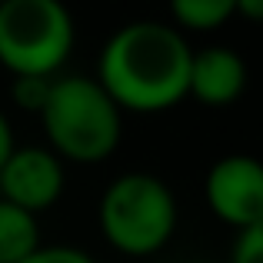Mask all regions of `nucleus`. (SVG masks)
<instances>
[{
  "label": "nucleus",
  "instance_id": "nucleus-1",
  "mask_svg": "<svg viewBox=\"0 0 263 263\" xmlns=\"http://www.w3.org/2000/svg\"><path fill=\"white\" fill-rule=\"evenodd\" d=\"M193 47L167 20H130L100 47L97 84L120 114L154 117L186 100Z\"/></svg>",
  "mask_w": 263,
  "mask_h": 263
},
{
  "label": "nucleus",
  "instance_id": "nucleus-2",
  "mask_svg": "<svg viewBox=\"0 0 263 263\" xmlns=\"http://www.w3.org/2000/svg\"><path fill=\"white\" fill-rule=\"evenodd\" d=\"M37 117L47 150L77 167H93L114 157L123 137L120 107L87 73H57Z\"/></svg>",
  "mask_w": 263,
  "mask_h": 263
},
{
  "label": "nucleus",
  "instance_id": "nucleus-3",
  "mask_svg": "<svg viewBox=\"0 0 263 263\" xmlns=\"http://www.w3.org/2000/svg\"><path fill=\"white\" fill-rule=\"evenodd\" d=\"M177 197L167 180L147 170L114 177L97 203V223L110 250L123 257H154L177 233Z\"/></svg>",
  "mask_w": 263,
  "mask_h": 263
},
{
  "label": "nucleus",
  "instance_id": "nucleus-4",
  "mask_svg": "<svg viewBox=\"0 0 263 263\" xmlns=\"http://www.w3.org/2000/svg\"><path fill=\"white\" fill-rule=\"evenodd\" d=\"M77 47L64 0H0V67L10 77H57Z\"/></svg>",
  "mask_w": 263,
  "mask_h": 263
},
{
  "label": "nucleus",
  "instance_id": "nucleus-5",
  "mask_svg": "<svg viewBox=\"0 0 263 263\" xmlns=\"http://www.w3.org/2000/svg\"><path fill=\"white\" fill-rule=\"evenodd\" d=\"M203 200L230 230L263 227V167L253 154H227L206 170Z\"/></svg>",
  "mask_w": 263,
  "mask_h": 263
},
{
  "label": "nucleus",
  "instance_id": "nucleus-6",
  "mask_svg": "<svg viewBox=\"0 0 263 263\" xmlns=\"http://www.w3.org/2000/svg\"><path fill=\"white\" fill-rule=\"evenodd\" d=\"M67 190V170L47 147H13L0 167V200L24 206L27 213H44L60 203Z\"/></svg>",
  "mask_w": 263,
  "mask_h": 263
},
{
  "label": "nucleus",
  "instance_id": "nucleus-7",
  "mask_svg": "<svg viewBox=\"0 0 263 263\" xmlns=\"http://www.w3.org/2000/svg\"><path fill=\"white\" fill-rule=\"evenodd\" d=\"M247 60L233 47L210 44L203 50H193L190 77H186V97L203 107H230L247 90Z\"/></svg>",
  "mask_w": 263,
  "mask_h": 263
},
{
  "label": "nucleus",
  "instance_id": "nucleus-8",
  "mask_svg": "<svg viewBox=\"0 0 263 263\" xmlns=\"http://www.w3.org/2000/svg\"><path fill=\"white\" fill-rule=\"evenodd\" d=\"M40 247V223L24 206L0 200V263H20Z\"/></svg>",
  "mask_w": 263,
  "mask_h": 263
},
{
  "label": "nucleus",
  "instance_id": "nucleus-9",
  "mask_svg": "<svg viewBox=\"0 0 263 263\" xmlns=\"http://www.w3.org/2000/svg\"><path fill=\"white\" fill-rule=\"evenodd\" d=\"M167 10L180 33H213L233 20V0H167Z\"/></svg>",
  "mask_w": 263,
  "mask_h": 263
},
{
  "label": "nucleus",
  "instance_id": "nucleus-10",
  "mask_svg": "<svg viewBox=\"0 0 263 263\" xmlns=\"http://www.w3.org/2000/svg\"><path fill=\"white\" fill-rule=\"evenodd\" d=\"M50 80L53 77H13L10 80V100L17 110L24 114H40L47 93H50Z\"/></svg>",
  "mask_w": 263,
  "mask_h": 263
},
{
  "label": "nucleus",
  "instance_id": "nucleus-11",
  "mask_svg": "<svg viewBox=\"0 0 263 263\" xmlns=\"http://www.w3.org/2000/svg\"><path fill=\"white\" fill-rule=\"evenodd\" d=\"M20 263H97V260L87 250H77V247H67V243H50V247L40 243L30 257H24Z\"/></svg>",
  "mask_w": 263,
  "mask_h": 263
},
{
  "label": "nucleus",
  "instance_id": "nucleus-12",
  "mask_svg": "<svg viewBox=\"0 0 263 263\" xmlns=\"http://www.w3.org/2000/svg\"><path fill=\"white\" fill-rule=\"evenodd\" d=\"M230 263H263V227H250V230H237L230 250Z\"/></svg>",
  "mask_w": 263,
  "mask_h": 263
},
{
  "label": "nucleus",
  "instance_id": "nucleus-13",
  "mask_svg": "<svg viewBox=\"0 0 263 263\" xmlns=\"http://www.w3.org/2000/svg\"><path fill=\"white\" fill-rule=\"evenodd\" d=\"M13 147H17V140H13V123H10V117L0 110V167H4L7 157L13 154Z\"/></svg>",
  "mask_w": 263,
  "mask_h": 263
},
{
  "label": "nucleus",
  "instance_id": "nucleus-14",
  "mask_svg": "<svg viewBox=\"0 0 263 263\" xmlns=\"http://www.w3.org/2000/svg\"><path fill=\"white\" fill-rule=\"evenodd\" d=\"M233 17H243L247 24L263 20V0H233Z\"/></svg>",
  "mask_w": 263,
  "mask_h": 263
}]
</instances>
